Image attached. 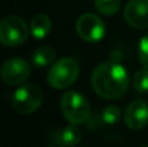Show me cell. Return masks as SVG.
I'll return each instance as SVG.
<instances>
[{"instance_id":"3","label":"cell","mask_w":148,"mask_h":147,"mask_svg":"<svg viewBox=\"0 0 148 147\" xmlns=\"http://www.w3.org/2000/svg\"><path fill=\"white\" fill-rule=\"evenodd\" d=\"M60 107L64 117L70 124H82L90 117L91 106L82 94L77 91H68L61 96Z\"/></svg>"},{"instance_id":"8","label":"cell","mask_w":148,"mask_h":147,"mask_svg":"<svg viewBox=\"0 0 148 147\" xmlns=\"http://www.w3.org/2000/svg\"><path fill=\"white\" fill-rule=\"evenodd\" d=\"M125 124L131 130H140L148 124V103L142 99H135L125 111Z\"/></svg>"},{"instance_id":"14","label":"cell","mask_w":148,"mask_h":147,"mask_svg":"<svg viewBox=\"0 0 148 147\" xmlns=\"http://www.w3.org/2000/svg\"><path fill=\"white\" fill-rule=\"evenodd\" d=\"M133 86L139 94L148 93V69H140L134 74Z\"/></svg>"},{"instance_id":"7","label":"cell","mask_w":148,"mask_h":147,"mask_svg":"<svg viewBox=\"0 0 148 147\" xmlns=\"http://www.w3.org/2000/svg\"><path fill=\"white\" fill-rule=\"evenodd\" d=\"M31 73V68L26 60L21 57H12L4 61L1 65V80L9 86H16L23 83Z\"/></svg>"},{"instance_id":"15","label":"cell","mask_w":148,"mask_h":147,"mask_svg":"<svg viewBox=\"0 0 148 147\" xmlns=\"http://www.w3.org/2000/svg\"><path fill=\"white\" fill-rule=\"evenodd\" d=\"M121 109L118 108L117 106H107L104 109L101 111V120L108 125H113V124H117L121 119Z\"/></svg>"},{"instance_id":"1","label":"cell","mask_w":148,"mask_h":147,"mask_svg":"<svg viewBox=\"0 0 148 147\" xmlns=\"http://www.w3.org/2000/svg\"><path fill=\"white\" fill-rule=\"evenodd\" d=\"M94 91L104 99H120L129 89L127 70L116 61L99 64L91 74Z\"/></svg>"},{"instance_id":"9","label":"cell","mask_w":148,"mask_h":147,"mask_svg":"<svg viewBox=\"0 0 148 147\" xmlns=\"http://www.w3.org/2000/svg\"><path fill=\"white\" fill-rule=\"evenodd\" d=\"M123 17L135 29L148 27V0H130L125 7Z\"/></svg>"},{"instance_id":"17","label":"cell","mask_w":148,"mask_h":147,"mask_svg":"<svg viewBox=\"0 0 148 147\" xmlns=\"http://www.w3.org/2000/svg\"><path fill=\"white\" fill-rule=\"evenodd\" d=\"M48 147H56V146H48Z\"/></svg>"},{"instance_id":"2","label":"cell","mask_w":148,"mask_h":147,"mask_svg":"<svg viewBox=\"0 0 148 147\" xmlns=\"http://www.w3.org/2000/svg\"><path fill=\"white\" fill-rule=\"evenodd\" d=\"M79 76V64L73 57H62L49 68L47 80L51 87L62 90L68 89Z\"/></svg>"},{"instance_id":"12","label":"cell","mask_w":148,"mask_h":147,"mask_svg":"<svg viewBox=\"0 0 148 147\" xmlns=\"http://www.w3.org/2000/svg\"><path fill=\"white\" fill-rule=\"evenodd\" d=\"M56 59V51L49 46H42L33 54V64L38 68H44L51 65Z\"/></svg>"},{"instance_id":"11","label":"cell","mask_w":148,"mask_h":147,"mask_svg":"<svg viewBox=\"0 0 148 147\" xmlns=\"http://www.w3.org/2000/svg\"><path fill=\"white\" fill-rule=\"evenodd\" d=\"M51 29H52L51 18L47 14H44V13L35 14L33 17V20H31L30 30L35 39H44L49 34Z\"/></svg>"},{"instance_id":"18","label":"cell","mask_w":148,"mask_h":147,"mask_svg":"<svg viewBox=\"0 0 148 147\" xmlns=\"http://www.w3.org/2000/svg\"><path fill=\"white\" fill-rule=\"evenodd\" d=\"M142 147H148V146H142Z\"/></svg>"},{"instance_id":"5","label":"cell","mask_w":148,"mask_h":147,"mask_svg":"<svg viewBox=\"0 0 148 147\" xmlns=\"http://www.w3.org/2000/svg\"><path fill=\"white\" fill-rule=\"evenodd\" d=\"M43 102V93L36 85L29 83L17 89L12 98V106L18 113L29 115L35 112Z\"/></svg>"},{"instance_id":"13","label":"cell","mask_w":148,"mask_h":147,"mask_svg":"<svg viewBox=\"0 0 148 147\" xmlns=\"http://www.w3.org/2000/svg\"><path fill=\"white\" fill-rule=\"evenodd\" d=\"M95 8L104 16H113L120 10L121 0H94Z\"/></svg>"},{"instance_id":"10","label":"cell","mask_w":148,"mask_h":147,"mask_svg":"<svg viewBox=\"0 0 148 147\" xmlns=\"http://www.w3.org/2000/svg\"><path fill=\"white\" fill-rule=\"evenodd\" d=\"M81 138H82L81 130L75 126V124H70L68 126H65L64 129H61L59 133H56L53 139L57 145L61 147H73L78 145Z\"/></svg>"},{"instance_id":"4","label":"cell","mask_w":148,"mask_h":147,"mask_svg":"<svg viewBox=\"0 0 148 147\" xmlns=\"http://www.w3.org/2000/svg\"><path fill=\"white\" fill-rule=\"evenodd\" d=\"M29 36L26 22L17 16H8L0 22V42L5 47L21 46Z\"/></svg>"},{"instance_id":"6","label":"cell","mask_w":148,"mask_h":147,"mask_svg":"<svg viewBox=\"0 0 148 147\" xmlns=\"http://www.w3.org/2000/svg\"><path fill=\"white\" fill-rule=\"evenodd\" d=\"M77 33L87 43H97L105 35V25L99 16L84 13L77 21Z\"/></svg>"},{"instance_id":"16","label":"cell","mask_w":148,"mask_h":147,"mask_svg":"<svg viewBox=\"0 0 148 147\" xmlns=\"http://www.w3.org/2000/svg\"><path fill=\"white\" fill-rule=\"evenodd\" d=\"M138 56H139V60H140V64L146 69H148V34H146L140 39L139 48H138Z\"/></svg>"}]
</instances>
